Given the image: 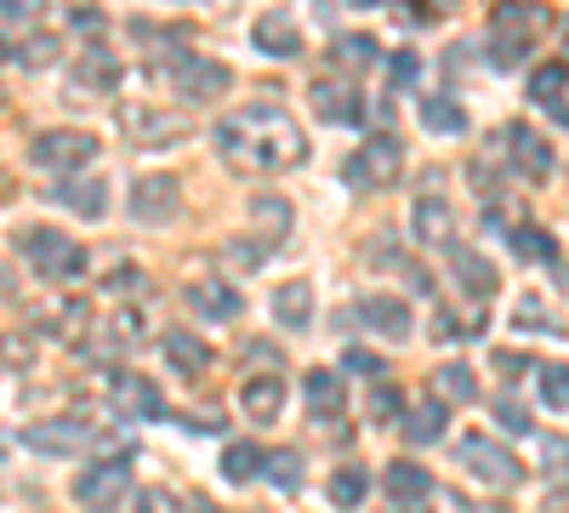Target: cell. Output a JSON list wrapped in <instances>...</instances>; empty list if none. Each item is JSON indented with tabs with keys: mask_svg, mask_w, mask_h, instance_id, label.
I'll return each instance as SVG.
<instances>
[{
	"mask_svg": "<svg viewBox=\"0 0 569 513\" xmlns=\"http://www.w3.org/2000/svg\"><path fill=\"white\" fill-rule=\"evenodd\" d=\"M342 371H348V377H382V359H376L370 348H348L342 354Z\"/></svg>",
	"mask_w": 569,
	"mask_h": 513,
	"instance_id": "cell-42",
	"label": "cell"
},
{
	"mask_svg": "<svg viewBox=\"0 0 569 513\" xmlns=\"http://www.w3.org/2000/svg\"><path fill=\"white\" fill-rule=\"evenodd\" d=\"M450 223H456V211H450V200H439V195L416 200V211H410V228H416L421 246H450V240H456Z\"/></svg>",
	"mask_w": 569,
	"mask_h": 513,
	"instance_id": "cell-17",
	"label": "cell"
},
{
	"mask_svg": "<svg viewBox=\"0 0 569 513\" xmlns=\"http://www.w3.org/2000/svg\"><path fill=\"white\" fill-rule=\"evenodd\" d=\"M137 513H177V507H171L166 491H142V496H137Z\"/></svg>",
	"mask_w": 569,
	"mask_h": 513,
	"instance_id": "cell-46",
	"label": "cell"
},
{
	"mask_svg": "<svg viewBox=\"0 0 569 513\" xmlns=\"http://www.w3.org/2000/svg\"><path fill=\"white\" fill-rule=\"evenodd\" d=\"M109 405H114L120 416H137V423H160V416H166L160 388L142 377V371H120V377L109 383Z\"/></svg>",
	"mask_w": 569,
	"mask_h": 513,
	"instance_id": "cell-11",
	"label": "cell"
},
{
	"mask_svg": "<svg viewBox=\"0 0 569 513\" xmlns=\"http://www.w3.org/2000/svg\"><path fill=\"white\" fill-rule=\"evenodd\" d=\"M433 394H439V405H472L479 399V377H472L461 359H450V365L433 371Z\"/></svg>",
	"mask_w": 569,
	"mask_h": 513,
	"instance_id": "cell-27",
	"label": "cell"
},
{
	"mask_svg": "<svg viewBox=\"0 0 569 513\" xmlns=\"http://www.w3.org/2000/svg\"><path fill=\"white\" fill-rule=\"evenodd\" d=\"M177 206H182V182L171 171H142L131 182V217L137 223H166Z\"/></svg>",
	"mask_w": 569,
	"mask_h": 513,
	"instance_id": "cell-9",
	"label": "cell"
},
{
	"mask_svg": "<svg viewBox=\"0 0 569 513\" xmlns=\"http://www.w3.org/2000/svg\"><path fill=\"white\" fill-rule=\"evenodd\" d=\"M507 155H512L518 177H530V182H547V177L558 171V155H552V144H547L541 131H530L525 120H512V126H507Z\"/></svg>",
	"mask_w": 569,
	"mask_h": 513,
	"instance_id": "cell-10",
	"label": "cell"
},
{
	"mask_svg": "<svg viewBox=\"0 0 569 513\" xmlns=\"http://www.w3.org/2000/svg\"><path fill=\"white\" fill-rule=\"evenodd\" d=\"M399 177H405V144L393 131L365 137V149L348 160V182H359V189H388Z\"/></svg>",
	"mask_w": 569,
	"mask_h": 513,
	"instance_id": "cell-3",
	"label": "cell"
},
{
	"mask_svg": "<svg viewBox=\"0 0 569 513\" xmlns=\"http://www.w3.org/2000/svg\"><path fill=\"white\" fill-rule=\"evenodd\" d=\"M18 440L40 456H80V451L98 445V428L80 423V416H46V423H29Z\"/></svg>",
	"mask_w": 569,
	"mask_h": 513,
	"instance_id": "cell-6",
	"label": "cell"
},
{
	"mask_svg": "<svg viewBox=\"0 0 569 513\" xmlns=\"http://www.w3.org/2000/svg\"><path fill=\"white\" fill-rule=\"evenodd\" d=\"M240 405H246L251 423H273V416L284 411V377H279V371H262V377H251V383L240 388Z\"/></svg>",
	"mask_w": 569,
	"mask_h": 513,
	"instance_id": "cell-19",
	"label": "cell"
},
{
	"mask_svg": "<svg viewBox=\"0 0 569 513\" xmlns=\"http://www.w3.org/2000/svg\"><path fill=\"white\" fill-rule=\"evenodd\" d=\"M325 491H330V502H337V507L348 513V507H359V502L370 496V474H365V468H337Z\"/></svg>",
	"mask_w": 569,
	"mask_h": 513,
	"instance_id": "cell-33",
	"label": "cell"
},
{
	"mask_svg": "<svg viewBox=\"0 0 569 513\" xmlns=\"http://www.w3.org/2000/svg\"><path fill=\"white\" fill-rule=\"evenodd\" d=\"M496 371L501 377H518V371H525V354H496Z\"/></svg>",
	"mask_w": 569,
	"mask_h": 513,
	"instance_id": "cell-51",
	"label": "cell"
},
{
	"mask_svg": "<svg viewBox=\"0 0 569 513\" xmlns=\"http://www.w3.org/2000/svg\"><path fill=\"white\" fill-rule=\"evenodd\" d=\"M382 485H388V496L393 502H427L433 496V474L421 468V462H410V456H399V462H388V474H382Z\"/></svg>",
	"mask_w": 569,
	"mask_h": 513,
	"instance_id": "cell-20",
	"label": "cell"
},
{
	"mask_svg": "<svg viewBox=\"0 0 569 513\" xmlns=\"http://www.w3.org/2000/svg\"><path fill=\"white\" fill-rule=\"evenodd\" d=\"M12 58L29 63V69H40V63H52V58H58V40H52V34H29L23 46H12Z\"/></svg>",
	"mask_w": 569,
	"mask_h": 513,
	"instance_id": "cell-39",
	"label": "cell"
},
{
	"mask_svg": "<svg viewBox=\"0 0 569 513\" xmlns=\"http://www.w3.org/2000/svg\"><path fill=\"white\" fill-rule=\"evenodd\" d=\"M530 58V40H518V34H490V63L496 69H518V63H525Z\"/></svg>",
	"mask_w": 569,
	"mask_h": 513,
	"instance_id": "cell-38",
	"label": "cell"
},
{
	"mask_svg": "<svg viewBox=\"0 0 569 513\" xmlns=\"http://www.w3.org/2000/svg\"><path fill=\"white\" fill-rule=\"evenodd\" d=\"M74 496L86 507H114L120 496H131V451H114V456H98L91 468L74 480Z\"/></svg>",
	"mask_w": 569,
	"mask_h": 513,
	"instance_id": "cell-7",
	"label": "cell"
},
{
	"mask_svg": "<svg viewBox=\"0 0 569 513\" xmlns=\"http://www.w3.org/2000/svg\"><path fill=\"white\" fill-rule=\"evenodd\" d=\"M194 513H217V507H194Z\"/></svg>",
	"mask_w": 569,
	"mask_h": 513,
	"instance_id": "cell-54",
	"label": "cell"
},
{
	"mask_svg": "<svg viewBox=\"0 0 569 513\" xmlns=\"http://www.w3.org/2000/svg\"><path fill=\"white\" fill-rule=\"evenodd\" d=\"M251 217L273 235V246L291 235V200H279V195H257V200H251Z\"/></svg>",
	"mask_w": 569,
	"mask_h": 513,
	"instance_id": "cell-35",
	"label": "cell"
},
{
	"mask_svg": "<svg viewBox=\"0 0 569 513\" xmlns=\"http://www.w3.org/2000/svg\"><path fill=\"white\" fill-rule=\"evenodd\" d=\"M0 359H7V365H29V343L23 337H7V343H0Z\"/></svg>",
	"mask_w": 569,
	"mask_h": 513,
	"instance_id": "cell-49",
	"label": "cell"
},
{
	"mask_svg": "<svg viewBox=\"0 0 569 513\" xmlns=\"http://www.w3.org/2000/svg\"><path fill=\"white\" fill-rule=\"evenodd\" d=\"M166 359H171V371H177V377H206V371H211V348L194 337V332H182V325H177V332H166Z\"/></svg>",
	"mask_w": 569,
	"mask_h": 513,
	"instance_id": "cell-18",
	"label": "cell"
},
{
	"mask_svg": "<svg viewBox=\"0 0 569 513\" xmlns=\"http://www.w3.org/2000/svg\"><path fill=\"white\" fill-rule=\"evenodd\" d=\"M63 200H69V211H80V217H103V211H109L103 177H69V182H63Z\"/></svg>",
	"mask_w": 569,
	"mask_h": 513,
	"instance_id": "cell-29",
	"label": "cell"
},
{
	"mask_svg": "<svg viewBox=\"0 0 569 513\" xmlns=\"http://www.w3.org/2000/svg\"><path fill=\"white\" fill-rule=\"evenodd\" d=\"M273 319L284 325V332H302V325L313 319V286L308 279H284V286H273Z\"/></svg>",
	"mask_w": 569,
	"mask_h": 513,
	"instance_id": "cell-22",
	"label": "cell"
},
{
	"mask_svg": "<svg viewBox=\"0 0 569 513\" xmlns=\"http://www.w3.org/2000/svg\"><path fill=\"white\" fill-rule=\"evenodd\" d=\"M69 18H74V29H91V34L103 29V7H74Z\"/></svg>",
	"mask_w": 569,
	"mask_h": 513,
	"instance_id": "cell-48",
	"label": "cell"
},
{
	"mask_svg": "<svg viewBox=\"0 0 569 513\" xmlns=\"http://www.w3.org/2000/svg\"><path fill=\"white\" fill-rule=\"evenodd\" d=\"M171 80H177V91L188 103H211V98H222V91L233 86V75H228V63H217V58H177L171 63Z\"/></svg>",
	"mask_w": 569,
	"mask_h": 513,
	"instance_id": "cell-8",
	"label": "cell"
},
{
	"mask_svg": "<svg viewBox=\"0 0 569 513\" xmlns=\"http://www.w3.org/2000/svg\"><path fill=\"white\" fill-rule=\"evenodd\" d=\"M182 297H188V308H194V314H206V319H217V325H228L233 314L246 308V297L233 292L228 279H194V286H188Z\"/></svg>",
	"mask_w": 569,
	"mask_h": 513,
	"instance_id": "cell-14",
	"label": "cell"
},
{
	"mask_svg": "<svg viewBox=\"0 0 569 513\" xmlns=\"http://www.w3.org/2000/svg\"><path fill=\"white\" fill-rule=\"evenodd\" d=\"M536 388H541V399H547V411H569V371L552 359V365H541V377H536Z\"/></svg>",
	"mask_w": 569,
	"mask_h": 513,
	"instance_id": "cell-37",
	"label": "cell"
},
{
	"mask_svg": "<svg viewBox=\"0 0 569 513\" xmlns=\"http://www.w3.org/2000/svg\"><path fill=\"white\" fill-rule=\"evenodd\" d=\"M388 75H393V86H416L421 58H416V52H393V58H388Z\"/></svg>",
	"mask_w": 569,
	"mask_h": 513,
	"instance_id": "cell-43",
	"label": "cell"
},
{
	"mask_svg": "<svg viewBox=\"0 0 569 513\" xmlns=\"http://www.w3.org/2000/svg\"><path fill=\"white\" fill-rule=\"evenodd\" d=\"M563 86H569V69L552 58V63H541L536 75H530V103L536 109H547V120L552 126H563L569 120V98H563Z\"/></svg>",
	"mask_w": 569,
	"mask_h": 513,
	"instance_id": "cell-15",
	"label": "cell"
},
{
	"mask_svg": "<svg viewBox=\"0 0 569 513\" xmlns=\"http://www.w3.org/2000/svg\"><path fill=\"white\" fill-rule=\"evenodd\" d=\"M257 46H262V52L268 58H297L302 52V34H297V23L291 18H284V12H273V18H257Z\"/></svg>",
	"mask_w": 569,
	"mask_h": 513,
	"instance_id": "cell-25",
	"label": "cell"
},
{
	"mask_svg": "<svg viewBox=\"0 0 569 513\" xmlns=\"http://www.w3.org/2000/svg\"><path fill=\"white\" fill-rule=\"evenodd\" d=\"M74 86H86V91H114L120 86V63H114L109 46H86L80 63H74Z\"/></svg>",
	"mask_w": 569,
	"mask_h": 513,
	"instance_id": "cell-24",
	"label": "cell"
},
{
	"mask_svg": "<svg viewBox=\"0 0 569 513\" xmlns=\"http://www.w3.org/2000/svg\"><path fill=\"white\" fill-rule=\"evenodd\" d=\"M120 126L131 131V144H177V137L188 131L177 115H160V109H126Z\"/></svg>",
	"mask_w": 569,
	"mask_h": 513,
	"instance_id": "cell-21",
	"label": "cell"
},
{
	"mask_svg": "<svg viewBox=\"0 0 569 513\" xmlns=\"http://www.w3.org/2000/svg\"><path fill=\"white\" fill-rule=\"evenodd\" d=\"M262 474H268L279 491H297V485H302V456H297V451H262Z\"/></svg>",
	"mask_w": 569,
	"mask_h": 513,
	"instance_id": "cell-36",
	"label": "cell"
},
{
	"mask_svg": "<svg viewBox=\"0 0 569 513\" xmlns=\"http://www.w3.org/2000/svg\"><path fill=\"white\" fill-rule=\"evenodd\" d=\"M18 251L34 263L40 279H80V274H86V251H80L69 235H58V228H23Z\"/></svg>",
	"mask_w": 569,
	"mask_h": 513,
	"instance_id": "cell-2",
	"label": "cell"
},
{
	"mask_svg": "<svg viewBox=\"0 0 569 513\" xmlns=\"http://www.w3.org/2000/svg\"><path fill=\"white\" fill-rule=\"evenodd\" d=\"M450 268H456V286L467 292V297H496L501 292V268L485 257V251H472V246H456V257H450Z\"/></svg>",
	"mask_w": 569,
	"mask_h": 513,
	"instance_id": "cell-13",
	"label": "cell"
},
{
	"mask_svg": "<svg viewBox=\"0 0 569 513\" xmlns=\"http://www.w3.org/2000/svg\"><path fill=\"white\" fill-rule=\"evenodd\" d=\"M399 405H405V394L382 383V388L370 394V423H393V416H399Z\"/></svg>",
	"mask_w": 569,
	"mask_h": 513,
	"instance_id": "cell-40",
	"label": "cell"
},
{
	"mask_svg": "<svg viewBox=\"0 0 569 513\" xmlns=\"http://www.w3.org/2000/svg\"><path fill=\"white\" fill-rule=\"evenodd\" d=\"M353 7H376V0H353Z\"/></svg>",
	"mask_w": 569,
	"mask_h": 513,
	"instance_id": "cell-53",
	"label": "cell"
},
{
	"mask_svg": "<svg viewBox=\"0 0 569 513\" xmlns=\"http://www.w3.org/2000/svg\"><path fill=\"white\" fill-rule=\"evenodd\" d=\"M217 149L228 160L251 166V171H284V166H302L308 160V137H302V126L284 115V109L246 103V109H233L217 126Z\"/></svg>",
	"mask_w": 569,
	"mask_h": 513,
	"instance_id": "cell-1",
	"label": "cell"
},
{
	"mask_svg": "<svg viewBox=\"0 0 569 513\" xmlns=\"http://www.w3.org/2000/svg\"><path fill=\"white\" fill-rule=\"evenodd\" d=\"M302 394H308V411H313V416H337V411L348 405L337 371H308V377H302Z\"/></svg>",
	"mask_w": 569,
	"mask_h": 513,
	"instance_id": "cell-28",
	"label": "cell"
},
{
	"mask_svg": "<svg viewBox=\"0 0 569 513\" xmlns=\"http://www.w3.org/2000/svg\"><path fill=\"white\" fill-rule=\"evenodd\" d=\"M490 23H496L501 34H518V40H530L536 29H547V23H552V12H547V7H536V0H501Z\"/></svg>",
	"mask_w": 569,
	"mask_h": 513,
	"instance_id": "cell-23",
	"label": "cell"
},
{
	"mask_svg": "<svg viewBox=\"0 0 569 513\" xmlns=\"http://www.w3.org/2000/svg\"><path fill=\"white\" fill-rule=\"evenodd\" d=\"M512 319H518V325H530V332H541V325H547V314H541V297H525Z\"/></svg>",
	"mask_w": 569,
	"mask_h": 513,
	"instance_id": "cell-44",
	"label": "cell"
},
{
	"mask_svg": "<svg viewBox=\"0 0 569 513\" xmlns=\"http://www.w3.org/2000/svg\"><path fill=\"white\" fill-rule=\"evenodd\" d=\"M512 251H518V257H536V263H547V268H558V240L547 235V228H536V223H518V228H512Z\"/></svg>",
	"mask_w": 569,
	"mask_h": 513,
	"instance_id": "cell-32",
	"label": "cell"
},
{
	"mask_svg": "<svg viewBox=\"0 0 569 513\" xmlns=\"http://www.w3.org/2000/svg\"><path fill=\"white\" fill-rule=\"evenodd\" d=\"M222 480H233V485H246V480H257L262 474V445H251V440H233L228 451H222Z\"/></svg>",
	"mask_w": 569,
	"mask_h": 513,
	"instance_id": "cell-30",
	"label": "cell"
},
{
	"mask_svg": "<svg viewBox=\"0 0 569 513\" xmlns=\"http://www.w3.org/2000/svg\"><path fill=\"white\" fill-rule=\"evenodd\" d=\"M445 428H450V405H439V399H427V405H410V411H405L410 445H433V440H445Z\"/></svg>",
	"mask_w": 569,
	"mask_h": 513,
	"instance_id": "cell-26",
	"label": "cell"
},
{
	"mask_svg": "<svg viewBox=\"0 0 569 513\" xmlns=\"http://www.w3.org/2000/svg\"><path fill=\"white\" fill-rule=\"evenodd\" d=\"M142 292V274H131V268H120V274H109V292Z\"/></svg>",
	"mask_w": 569,
	"mask_h": 513,
	"instance_id": "cell-50",
	"label": "cell"
},
{
	"mask_svg": "<svg viewBox=\"0 0 569 513\" xmlns=\"http://www.w3.org/2000/svg\"><path fill=\"white\" fill-rule=\"evenodd\" d=\"M29 160L34 166H46V171H80V166H91L98 160V137L91 131H74V126H58V131H40L34 144H29Z\"/></svg>",
	"mask_w": 569,
	"mask_h": 513,
	"instance_id": "cell-4",
	"label": "cell"
},
{
	"mask_svg": "<svg viewBox=\"0 0 569 513\" xmlns=\"http://www.w3.org/2000/svg\"><path fill=\"white\" fill-rule=\"evenodd\" d=\"M46 0H0V18H34Z\"/></svg>",
	"mask_w": 569,
	"mask_h": 513,
	"instance_id": "cell-47",
	"label": "cell"
},
{
	"mask_svg": "<svg viewBox=\"0 0 569 513\" xmlns=\"http://www.w3.org/2000/svg\"><path fill=\"white\" fill-rule=\"evenodd\" d=\"M421 126L439 137H461L467 131V109L456 98H421Z\"/></svg>",
	"mask_w": 569,
	"mask_h": 513,
	"instance_id": "cell-31",
	"label": "cell"
},
{
	"mask_svg": "<svg viewBox=\"0 0 569 513\" xmlns=\"http://www.w3.org/2000/svg\"><path fill=\"white\" fill-rule=\"evenodd\" d=\"M313 115L330 120V126H359L365 120L359 86H348V80H313Z\"/></svg>",
	"mask_w": 569,
	"mask_h": 513,
	"instance_id": "cell-12",
	"label": "cell"
},
{
	"mask_svg": "<svg viewBox=\"0 0 569 513\" xmlns=\"http://www.w3.org/2000/svg\"><path fill=\"white\" fill-rule=\"evenodd\" d=\"M330 63L370 69V63H376V40H370V34H337V40H330Z\"/></svg>",
	"mask_w": 569,
	"mask_h": 513,
	"instance_id": "cell-34",
	"label": "cell"
},
{
	"mask_svg": "<svg viewBox=\"0 0 569 513\" xmlns=\"http://www.w3.org/2000/svg\"><path fill=\"white\" fill-rule=\"evenodd\" d=\"M456 456H461V468H472L485 485H507V491H512L518 480H525L518 456H512L507 445H496L490 434H461V440H456Z\"/></svg>",
	"mask_w": 569,
	"mask_h": 513,
	"instance_id": "cell-5",
	"label": "cell"
},
{
	"mask_svg": "<svg viewBox=\"0 0 569 513\" xmlns=\"http://www.w3.org/2000/svg\"><path fill=\"white\" fill-rule=\"evenodd\" d=\"M228 263H240V268L251 274V268L262 263V246H246V240H233V246H228Z\"/></svg>",
	"mask_w": 569,
	"mask_h": 513,
	"instance_id": "cell-45",
	"label": "cell"
},
{
	"mask_svg": "<svg viewBox=\"0 0 569 513\" xmlns=\"http://www.w3.org/2000/svg\"><path fill=\"white\" fill-rule=\"evenodd\" d=\"M7 52H12V46H7V40H0V58H7Z\"/></svg>",
	"mask_w": 569,
	"mask_h": 513,
	"instance_id": "cell-52",
	"label": "cell"
},
{
	"mask_svg": "<svg viewBox=\"0 0 569 513\" xmlns=\"http://www.w3.org/2000/svg\"><path fill=\"white\" fill-rule=\"evenodd\" d=\"M359 319L370 325L376 337H388V343H405L410 337V303L405 297H365Z\"/></svg>",
	"mask_w": 569,
	"mask_h": 513,
	"instance_id": "cell-16",
	"label": "cell"
},
{
	"mask_svg": "<svg viewBox=\"0 0 569 513\" xmlns=\"http://www.w3.org/2000/svg\"><path fill=\"white\" fill-rule=\"evenodd\" d=\"M496 428H507V434H530V411H525V405H512V399H496Z\"/></svg>",
	"mask_w": 569,
	"mask_h": 513,
	"instance_id": "cell-41",
	"label": "cell"
}]
</instances>
